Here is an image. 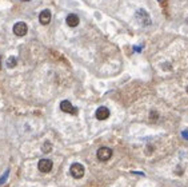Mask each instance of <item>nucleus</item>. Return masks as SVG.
Returning a JSON list of instances; mask_svg holds the SVG:
<instances>
[{
    "label": "nucleus",
    "instance_id": "obj_1",
    "mask_svg": "<svg viewBox=\"0 0 188 187\" xmlns=\"http://www.w3.org/2000/svg\"><path fill=\"white\" fill-rule=\"evenodd\" d=\"M112 150L108 148V147H100V148L97 150L96 155H97V159L100 160V162H107V160H110L112 158Z\"/></svg>",
    "mask_w": 188,
    "mask_h": 187
},
{
    "label": "nucleus",
    "instance_id": "obj_10",
    "mask_svg": "<svg viewBox=\"0 0 188 187\" xmlns=\"http://www.w3.org/2000/svg\"><path fill=\"white\" fill-rule=\"evenodd\" d=\"M16 63H17L16 57L11 56V57H8V60H7V67H8V68H13V67L16 66Z\"/></svg>",
    "mask_w": 188,
    "mask_h": 187
},
{
    "label": "nucleus",
    "instance_id": "obj_4",
    "mask_svg": "<svg viewBox=\"0 0 188 187\" xmlns=\"http://www.w3.org/2000/svg\"><path fill=\"white\" fill-rule=\"evenodd\" d=\"M52 165H53L52 160H50V159H41L38 163V168L40 172L47 174V172H50L51 170H52Z\"/></svg>",
    "mask_w": 188,
    "mask_h": 187
},
{
    "label": "nucleus",
    "instance_id": "obj_13",
    "mask_svg": "<svg viewBox=\"0 0 188 187\" xmlns=\"http://www.w3.org/2000/svg\"><path fill=\"white\" fill-rule=\"evenodd\" d=\"M22 1H31V0H22Z\"/></svg>",
    "mask_w": 188,
    "mask_h": 187
},
{
    "label": "nucleus",
    "instance_id": "obj_9",
    "mask_svg": "<svg viewBox=\"0 0 188 187\" xmlns=\"http://www.w3.org/2000/svg\"><path fill=\"white\" fill-rule=\"evenodd\" d=\"M67 24L69 25V27H76V25H79V16L76 15V13H69L68 16H67V19H66Z\"/></svg>",
    "mask_w": 188,
    "mask_h": 187
},
{
    "label": "nucleus",
    "instance_id": "obj_8",
    "mask_svg": "<svg viewBox=\"0 0 188 187\" xmlns=\"http://www.w3.org/2000/svg\"><path fill=\"white\" fill-rule=\"evenodd\" d=\"M39 22L41 23L43 25H47L48 23L51 22V12L48 10H44L40 12V15H39Z\"/></svg>",
    "mask_w": 188,
    "mask_h": 187
},
{
    "label": "nucleus",
    "instance_id": "obj_14",
    "mask_svg": "<svg viewBox=\"0 0 188 187\" xmlns=\"http://www.w3.org/2000/svg\"><path fill=\"white\" fill-rule=\"evenodd\" d=\"M187 92H188V88H187Z\"/></svg>",
    "mask_w": 188,
    "mask_h": 187
},
{
    "label": "nucleus",
    "instance_id": "obj_11",
    "mask_svg": "<svg viewBox=\"0 0 188 187\" xmlns=\"http://www.w3.org/2000/svg\"><path fill=\"white\" fill-rule=\"evenodd\" d=\"M51 150H52V144H51V142H44L43 146H41V151L43 152H50Z\"/></svg>",
    "mask_w": 188,
    "mask_h": 187
},
{
    "label": "nucleus",
    "instance_id": "obj_7",
    "mask_svg": "<svg viewBox=\"0 0 188 187\" xmlns=\"http://www.w3.org/2000/svg\"><path fill=\"white\" fill-rule=\"evenodd\" d=\"M96 118L99 120H106L110 118V110L107 107H99L96 110Z\"/></svg>",
    "mask_w": 188,
    "mask_h": 187
},
{
    "label": "nucleus",
    "instance_id": "obj_2",
    "mask_svg": "<svg viewBox=\"0 0 188 187\" xmlns=\"http://www.w3.org/2000/svg\"><path fill=\"white\" fill-rule=\"evenodd\" d=\"M84 167H83V165H80V163H73L72 166H71V168H69V174L72 175L75 179H80V178H83V175H84Z\"/></svg>",
    "mask_w": 188,
    "mask_h": 187
},
{
    "label": "nucleus",
    "instance_id": "obj_6",
    "mask_svg": "<svg viewBox=\"0 0 188 187\" xmlns=\"http://www.w3.org/2000/svg\"><path fill=\"white\" fill-rule=\"evenodd\" d=\"M60 110H62L63 112H67V114H76V111H78V110L71 104V102H68V100H63L62 103H60Z\"/></svg>",
    "mask_w": 188,
    "mask_h": 187
},
{
    "label": "nucleus",
    "instance_id": "obj_5",
    "mask_svg": "<svg viewBox=\"0 0 188 187\" xmlns=\"http://www.w3.org/2000/svg\"><path fill=\"white\" fill-rule=\"evenodd\" d=\"M27 32H28V27H27L25 23L19 22L13 25V34H15L16 36H24Z\"/></svg>",
    "mask_w": 188,
    "mask_h": 187
},
{
    "label": "nucleus",
    "instance_id": "obj_3",
    "mask_svg": "<svg viewBox=\"0 0 188 187\" xmlns=\"http://www.w3.org/2000/svg\"><path fill=\"white\" fill-rule=\"evenodd\" d=\"M135 16L141 25H150L151 24V18H150V15H148V12H145L144 10H138Z\"/></svg>",
    "mask_w": 188,
    "mask_h": 187
},
{
    "label": "nucleus",
    "instance_id": "obj_12",
    "mask_svg": "<svg viewBox=\"0 0 188 187\" xmlns=\"http://www.w3.org/2000/svg\"><path fill=\"white\" fill-rule=\"evenodd\" d=\"M157 116H159V115H157V112H156V111H151L150 118H151V119H152V120H155V119H157Z\"/></svg>",
    "mask_w": 188,
    "mask_h": 187
}]
</instances>
